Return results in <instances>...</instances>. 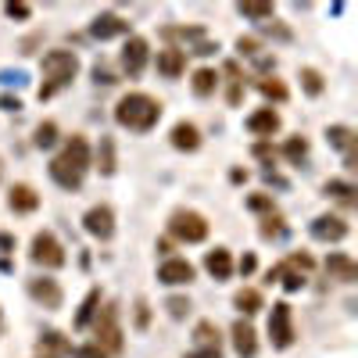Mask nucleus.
<instances>
[{
	"instance_id": "nucleus-14",
	"label": "nucleus",
	"mask_w": 358,
	"mask_h": 358,
	"mask_svg": "<svg viewBox=\"0 0 358 358\" xmlns=\"http://www.w3.org/2000/svg\"><path fill=\"white\" fill-rule=\"evenodd\" d=\"M90 36L94 40H115V36H129V22L122 15H97L94 25H90Z\"/></svg>"
},
{
	"instance_id": "nucleus-27",
	"label": "nucleus",
	"mask_w": 358,
	"mask_h": 358,
	"mask_svg": "<svg viewBox=\"0 0 358 358\" xmlns=\"http://www.w3.org/2000/svg\"><path fill=\"white\" fill-rule=\"evenodd\" d=\"M97 305H101V290L94 287L86 294V301L79 305V312H76V330H86L90 322H94V315H97Z\"/></svg>"
},
{
	"instance_id": "nucleus-29",
	"label": "nucleus",
	"mask_w": 358,
	"mask_h": 358,
	"mask_svg": "<svg viewBox=\"0 0 358 358\" xmlns=\"http://www.w3.org/2000/svg\"><path fill=\"white\" fill-rule=\"evenodd\" d=\"M326 136H330V143L341 147L344 155H355V129H348V126H330V129H326Z\"/></svg>"
},
{
	"instance_id": "nucleus-41",
	"label": "nucleus",
	"mask_w": 358,
	"mask_h": 358,
	"mask_svg": "<svg viewBox=\"0 0 358 358\" xmlns=\"http://www.w3.org/2000/svg\"><path fill=\"white\" fill-rule=\"evenodd\" d=\"M72 355H76V358H108V355H104V351H101L97 344H86V348H76Z\"/></svg>"
},
{
	"instance_id": "nucleus-8",
	"label": "nucleus",
	"mask_w": 358,
	"mask_h": 358,
	"mask_svg": "<svg viewBox=\"0 0 358 358\" xmlns=\"http://www.w3.org/2000/svg\"><path fill=\"white\" fill-rule=\"evenodd\" d=\"M25 290H29V297H33L36 305H43L47 312H57L65 305V290H62V283L57 280H50V276H33L25 283Z\"/></svg>"
},
{
	"instance_id": "nucleus-11",
	"label": "nucleus",
	"mask_w": 358,
	"mask_h": 358,
	"mask_svg": "<svg viewBox=\"0 0 358 358\" xmlns=\"http://www.w3.org/2000/svg\"><path fill=\"white\" fill-rule=\"evenodd\" d=\"M194 276H197V268H194L187 258H165V262L158 265V280H162L165 287H187Z\"/></svg>"
},
{
	"instance_id": "nucleus-45",
	"label": "nucleus",
	"mask_w": 358,
	"mask_h": 358,
	"mask_svg": "<svg viewBox=\"0 0 358 358\" xmlns=\"http://www.w3.org/2000/svg\"><path fill=\"white\" fill-rule=\"evenodd\" d=\"M255 265H258V262H255V255H244V258H241V262H236L233 268H241V273H244V276H251V273H255Z\"/></svg>"
},
{
	"instance_id": "nucleus-12",
	"label": "nucleus",
	"mask_w": 358,
	"mask_h": 358,
	"mask_svg": "<svg viewBox=\"0 0 358 358\" xmlns=\"http://www.w3.org/2000/svg\"><path fill=\"white\" fill-rule=\"evenodd\" d=\"M308 233L315 236V241H322V244H341L348 236V222L341 215H319V219H312Z\"/></svg>"
},
{
	"instance_id": "nucleus-34",
	"label": "nucleus",
	"mask_w": 358,
	"mask_h": 358,
	"mask_svg": "<svg viewBox=\"0 0 358 358\" xmlns=\"http://www.w3.org/2000/svg\"><path fill=\"white\" fill-rule=\"evenodd\" d=\"M33 143L43 147V151H47V147H54V143H57V126H54V122H40L36 133H33Z\"/></svg>"
},
{
	"instance_id": "nucleus-5",
	"label": "nucleus",
	"mask_w": 358,
	"mask_h": 358,
	"mask_svg": "<svg viewBox=\"0 0 358 358\" xmlns=\"http://www.w3.org/2000/svg\"><path fill=\"white\" fill-rule=\"evenodd\" d=\"M169 236L179 244H201L208 236V219L194 208H176L169 215Z\"/></svg>"
},
{
	"instance_id": "nucleus-22",
	"label": "nucleus",
	"mask_w": 358,
	"mask_h": 358,
	"mask_svg": "<svg viewBox=\"0 0 358 358\" xmlns=\"http://www.w3.org/2000/svg\"><path fill=\"white\" fill-rule=\"evenodd\" d=\"M233 305H236V312H241V315H255V312L265 308V297H262V290L244 287V290H236V294H233Z\"/></svg>"
},
{
	"instance_id": "nucleus-17",
	"label": "nucleus",
	"mask_w": 358,
	"mask_h": 358,
	"mask_svg": "<svg viewBox=\"0 0 358 358\" xmlns=\"http://www.w3.org/2000/svg\"><path fill=\"white\" fill-rule=\"evenodd\" d=\"M183 69H187V50H179V47L158 50V72L165 79H179V76H183Z\"/></svg>"
},
{
	"instance_id": "nucleus-32",
	"label": "nucleus",
	"mask_w": 358,
	"mask_h": 358,
	"mask_svg": "<svg viewBox=\"0 0 358 358\" xmlns=\"http://www.w3.org/2000/svg\"><path fill=\"white\" fill-rule=\"evenodd\" d=\"M258 94L268 97V101H287V86L273 76H265V79H258Z\"/></svg>"
},
{
	"instance_id": "nucleus-36",
	"label": "nucleus",
	"mask_w": 358,
	"mask_h": 358,
	"mask_svg": "<svg viewBox=\"0 0 358 358\" xmlns=\"http://www.w3.org/2000/svg\"><path fill=\"white\" fill-rule=\"evenodd\" d=\"M290 273H301V276H308L312 268H315V262H312V255H305V251H297V255H290L287 262H283Z\"/></svg>"
},
{
	"instance_id": "nucleus-35",
	"label": "nucleus",
	"mask_w": 358,
	"mask_h": 358,
	"mask_svg": "<svg viewBox=\"0 0 358 358\" xmlns=\"http://www.w3.org/2000/svg\"><path fill=\"white\" fill-rule=\"evenodd\" d=\"M283 155H287L290 162H305V158H308V140H305V136H290L287 147H283Z\"/></svg>"
},
{
	"instance_id": "nucleus-4",
	"label": "nucleus",
	"mask_w": 358,
	"mask_h": 358,
	"mask_svg": "<svg viewBox=\"0 0 358 358\" xmlns=\"http://www.w3.org/2000/svg\"><path fill=\"white\" fill-rule=\"evenodd\" d=\"M94 344L108 358H118V355H122V348H126V334H122V322H118V305L115 301H108L94 315Z\"/></svg>"
},
{
	"instance_id": "nucleus-16",
	"label": "nucleus",
	"mask_w": 358,
	"mask_h": 358,
	"mask_svg": "<svg viewBox=\"0 0 358 358\" xmlns=\"http://www.w3.org/2000/svg\"><path fill=\"white\" fill-rule=\"evenodd\" d=\"M8 208H11V212H18V215H29V212H36V208H40V194L29 187V183H15L8 190Z\"/></svg>"
},
{
	"instance_id": "nucleus-18",
	"label": "nucleus",
	"mask_w": 358,
	"mask_h": 358,
	"mask_svg": "<svg viewBox=\"0 0 358 358\" xmlns=\"http://www.w3.org/2000/svg\"><path fill=\"white\" fill-rule=\"evenodd\" d=\"M204 268H208V276L212 280H229L233 276V255L226 251V248H215V251H208L204 255Z\"/></svg>"
},
{
	"instance_id": "nucleus-43",
	"label": "nucleus",
	"mask_w": 358,
	"mask_h": 358,
	"mask_svg": "<svg viewBox=\"0 0 358 358\" xmlns=\"http://www.w3.org/2000/svg\"><path fill=\"white\" fill-rule=\"evenodd\" d=\"M94 79H97V83H104V86H108V83H115V76H111V69H108L104 62H97V65H94Z\"/></svg>"
},
{
	"instance_id": "nucleus-40",
	"label": "nucleus",
	"mask_w": 358,
	"mask_h": 358,
	"mask_svg": "<svg viewBox=\"0 0 358 358\" xmlns=\"http://www.w3.org/2000/svg\"><path fill=\"white\" fill-rule=\"evenodd\" d=\"M147 322H151V308L147 301H136V330H147Z\"/></svg>"
},
{
	"instance_id": "nucleus-6",
	"label": "nucleus",
	"mask_w": 358,
	"mask_h": 358,
	"mask_svg": "<svg viewBox=\"0 0 358 358\" xmlns=\"http://www.w3.org/2000/svg\"><path fill=\"white\" fill-rule=\"evenodd\" d=\"M29 262L40 265V268H62L69 262V255H65L62 241H57L50 229H40L33 236V244H29Z\"/></svg>"
},
{
	"instance_id": "nucleus-10",
	"label": "nucleus",
	"mask_w": 358,
	"mask_h": 358,
	"mask_svg": "<svg viewBox=\"0 0 358 358\" xmlns=\"http://www.w3.org/2000/svg\"><path fill=\"white\" fill-rule=\"evenodd\" d=\"M83 229L90 236H97V241H111V236H115V212L108 204H94L83 215Z\"/></svg>"
},
{
	"instance_id": "nucleus-21",
	"label": "nucleus",
	"mask_w": 358,
	"mask_h": 358,
	"mask_svg": "<svg viewBox=\"0 0 358 358\" xmlns=\"http://www.w3.org/2000/svg\"><path fill=\"white\" fill-rule=\"evenodd\" d=\"M36 351H40L43 358H65V355H72V344L57 334V330H47V334L36 341Z\"/></svg>"
},
{
	"instance_id": "nucleus-3",
	"label": "nucleus",
	"mask_w": 358,
	"mask_h": 358,
	"mask_svg": "<svg viewBox=\"0 0 358 358\" xmlns=\"http://www.w3.org/2000/svg\"><path fill=\"white\" fill-rule=\"evenodd\" d=\"M40 76H43V86L36 90L40 101H50L54 94H62V90L79 76V57H76V50H47L43 62H40Z\"/></svg>"
},
{
	"instance_id": "nucleus-25",
	"label": "nucleus",
	"mask_w": 358,
	"mask_h": 358,
	"mask_svg": "<svg viewBox=\"0 0 358 358\" xmlns=\"http://www.w3.org/2000/svg\"><path fill=\"white\" fill-rule=\"evenodd\" d=\"M322 194L326 197H334V201H341L344 208H355V183H348V179H330V183L322 187Z\"/></svg>"
},
{
	"instance_id": "nucleus-49",
	"label": "nucleus",
	"mask_w": 358,
	"mask_h": 358,
	"mask_svg": "<svg viewBox=\"0 0 358 358\" xmlns=\"http://www.w3.org/2000/svg\"><path fill=\"white\" fill-rule=\"evenodd\" d=\"M0 169H4V165H0Z\"/></svg>"
},
{
	"instance_id": "nucleus-47",
	"label": "nucleus",
	"mask_w": 358,
	"mask_h": 358,
	"mask_svg": "<svg viewBox=\"0 0 358 358\" xmlns=\"http://www.w3.org/2000/svg\"><path fill=\"white\" fill-rule=\"evenodd\" d=\"M0 108H4V111H18V108H22V101H18V97H8V94H4V97H0Z\"/></svg>"
},
{
	"instance_id": "nucleus-1",
	"label": "nucleus",
	"mask_w": 358,
	"mask_h": 358,
	"mask_svg": "<svg viewBox=\"0 0 358 358\" xmlns=\"http://www.w3.org/2000/svg\"><path fill=\"white\" fill-rule=\"evenodd\" d=\"M90 165H94V151H90L86 136L72 133V136L65 140V147H62V151L54 155V162H50V179H54L62 190H79L83 179H86V172H90Z\"/></svg>"
},
{
	"instance_id": "nucleus-44",
	"label": "nucleus",
	"mask_w": 358,
	"mask_h": 358,
	"mask_svg": "<svg viewBox=\"0 0 358 358\" xmlns=\"http://www.w3.org/2000/svg\"><path fill=\"white\" fill-rule=\"evenodd\" d=\"M4 11L11 18H29V15H33V8H29V4H4Z\"/></svg>"
},
{
	"instance_id": "nucleus-23",
	"label": "nucleus",
	"mask_w": 358,
	"mask_h": 358,
	"mask_svg": "<svg viewBox=\"0 0 358 358\" xmlns=\"http://www.w3.org/2000/svg\"><path fill=\"white\" fill-rule=\"evenodd\" d=\"M194 344H197V348H219V351H222V334H219V326H215L212 319H201V322L194 326Z\"/></svg>"
},
{
	"instance_id": "nucleus-26",
	"label": "nucleus",
	"mask_w": 358,
	"mask_h": 358,
	"mask_svg": "<svg viewBox=\"0 0 358 358\" xmlns=\"http://www.w3.org/2000/svg\"><path fill=\"white\" fill-rule=\"evenodd\" d=\"M94 162H97V169H101V176H115V140L111 136H101V143H97V155H94Z\"/></svg>"
},
{
	"instance_id": "nucleus-48",
	"label": "nucleus",
	"mask_w": 358,
	"mask_h": 358,
	"mask_svg": "<svg viewBox=\"0 0 358 358\" xmlns=\"http://www.w3.org/2000/svg\"><path fill=\"white\" fill-rule=\"evenodd\" d=\"M15 248V236H8V233H0V251H11Z\"/></svg>"
},
{
	"instance_id": "nucleus-42",
	"label": "nucleus",
	"mask_w": 358,
	"mask_h": 358,
	"mask_svg": "<svg viewBox=\"0 0 358 358\" xmlns=\"http://www.w3.org/2000/svg\"><path fill=\"white\" fill-rule=\"evenodd\" d=\"M183 358H222V351H219V348H194V351H187Z\"/></svg>"
},
{
	"instance_id": "nucleus-2",
	"label": "nucleus",
	"mask_w": 358,
	"mask_h": 358,
	"mask_svg": "<svg viewBox=\"0 0 358 358\" xmlns=\"http://www.w3.org/2000/svg\"><path fill=\"white\" fill-rule=\"evenodd\" d=\"M162 101L151 97V94H143V90H133V94L126 97H118L115 104V122L129 129V133H151L158 122H162Z\"/></svg>"
},
{
	"instance_id": "nucleus-28",
	"label": "nucleus",
	"mask_w": 358,
	"mask_h": 358,
	"mask_svg": "<svg viewBox=\"0 0 358 358\" xmlns=\"http://www.w3.org/2000/svg\"><path fill=\"white\" fill-rule=\"evenodd\" d=\"M226 76H229V94H226V101L236 108V104H241V97H244V76H241V65H236V62H226Z\"/></svg>"
},
{
	"instance_id": "nucleus-33",
	"label": "nucleus",
	"mask_w": 358,
	"mask_h": 358,
	"mask_svg": "<svg viewBox=\"0 0 358 358\" xmlns=\"http://www.w3.org/2000/svg\"><path fill=\"white\" fill-rule=\"evenodd\" d=\"M322 86H326V83H322V72H319V69H301V90H305L308 97H319Z\"/></svg>"
},
{
	"instance_id": "nucleus-20",
	"label": "nucleus",
	"mask_w": 358,
	"mask_h": 358,
	"mask_svg": "<svg viewBox=\"0 0 358 358\" xmlns=\"http://www.w3.org/2000/svg\"><path fill=\"white\" fill-rule=\"evenodd\" d=\"M326 273H330V280H341V283H355L358 280V265L348 258V255H341V251H334L330 258H326Z\"/></svg>"
},
{
	"instance_id": "nucleus-13",
	"label": "nucleus",
	"mask_w": 358,
	"mask_h": 358,
	"mask_svg": "<svg viewBox=\"0 0 358 358\" xmlns=\"http://www.w3.org/2000/svg\"><path fill=\"white\" fill-rule=\"evenodd\" d=\"M229 337H233V351L241 355V358H255L258 355V334H255V326L248 319H236Z\"/></svg>"
},
{
	"instance_id": "nucleus-9",
	"label": "nucleus",
	"mask_w": 358,
	"mask_h": 358,
	"mask_svg": "<svg viewBox=\"0 0 358 358\" xmlns=\"http://www.w3.org/2000/svg\"><path fill=\"white\" fill-rule=\"evenodd\" d=\"M147 57H151V43H147L143 36H129L126 47H122V57H118V65H122V72L129 79H136L147 69Z\"/></svg>"
},
{
	"instance_id": "nucleus-30",
	"label": "nucleus",
	"mask_w": 358,
	"mask_h": 358,
	"mask_svg": "<svg viewBox=\"0 0 358 358\" xmlns=\"http://www.w3.org/2000/svg\"><path fill=\"white\" fill-rule=\"evenodd\" d=\"M258 233L265 236V241H280V236L287 233V226H283V215H276V212L262 215V226H258Z\"/></svg>"
},
{
	"instance_id": "nucleus-24",
	"label": "nucleus",
	"mask_w": 358,
	"mask_h": 358,
	"mask_svg": "<svg viewBox=\"0 0 358 358\" xmlns=\"http://www.w3.org/2000/svg\"><path fill=\"white\" fill-rule=\"evenodd\" d=\"M190 86H194L197 97H212L215 90H219V72L215 69H197L194 79H190Z\"/></svg>"
},
{
	"instance_id": "nucleus-15",
	"label": "nucleus",
	"mask_w": 358,
	"mask_h": 358,
	"mask_svg": "<svg viewBox=\"0 0 358 358\" xmlns=\"http://www.w3.org/2000/svg\"><path fill=\"white\" fill-rule=\"evenodd\" d=\"M280 126H283L280 111H273V108H258L248 115V133H255V136H276Z\"/></svg>"
},
{
	"instance_id": "nucleus-39",
	"label": "nucleus",
	"mask_w": 358,
	"mask_h": 358,
	"mask_svg": "<svg viewBox=\"0 0 358 358\" xmlns=\"http://www.w3.org/2000/svg\"><path fill=\"white\" fill-rule=\"evenodd\" d=\"M236 50H241L244 57H258V50H262V43H258L255 36H241V40H236Z\"/></svg>"
},
{
	"instance_id": "nucleus-37",
	"label": "nucleus",
	"mask_w": 358,
	"mask_h": 358,
	"mask_svg": "<svg viewBox=\"0 0 358 358\" xmlns=\"http://www.w3.org/2000/svg\"><path fill=\"white\" fill-rule=\"evenodd\" d=\"M248 208H251V212H276V208H273V197H268V194H251L248 197Z\"/></svg>"
},
{
	"instance_id": "nucleus-38",
	"label": "nucleus",
	"mask_w": 358,
	"mask_h": 358,
	"mask_svg": "<svg viewBox=\"0 0 358 358\" xmlns=\"http://www.w3.org/2000/svg\"><path fill=\"white\" fill-rule=\"evenodd\" d=\"M165 308H169V315H172V319H183V315L190 312V301H187V297H169Z\"/></svg>"
},
{
	"instance_id": "nucleus-19",
	"label": "nucleus",
	"mask_w": 358,
	"mask_h": 358,
	"mask_svg": "<svg viewBox=\"0 0 358 358\" xmlns=\"http://www.w3.org/2000/svg\"><path fill=\"white\" fill-rule=\"evenodd\" d=\"M169 140H172L176 151H197V147H201V129L194 122H176Z\"/></svg>"
},
{
	"instance_id": "nucleus-31",
	"label": "nucleus",
	"mask_w": 358,
	"mask_h": 358,
	"mask_svg": "<svg viewBox=\"0 0 358 358\" xmlns=\"http://www.w3.org/2000/svg\"><path fill=\"white\" fill-rule=\"evenodd\" d=\"M236 11H241L244 18H251V22H268L273 18V4H258V0H244V4H236Z\"/></svg>"
},
{
	"instance_id": "nucleus-7",
	"label": "nucleus",
	"mask_w": 358,
	"mask_h": 358,
	"mask_svg": "<svg viewBox=\"0 0 358 358\" xmlns=\"http://www.w3.org/2000/svg\"><path fill=\"white\" fill-rule=\"evenodd\" d=\"M268 337H273V348L276 351H287L294 344V308L287 301H276L273 305V315H268Z\"/></svg>"
},
{
	"instance_id": "nucleus-46",
	"label": "nucleus",
	"mask_w": 358,
	"mask_h": 358,
	"mask_svg": "<svg viewBox=\"0 0 358 358\" xmlns=\"http://www.w3.org/2000/svg\"><path fill=\"white\" fill-rule=\"evenodd\" d=\"M255 158H262V162H273V158H276V151H273L268 143H258V147H255Z\"/></svg>"
}]
</instances>
